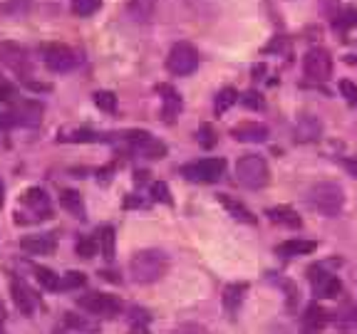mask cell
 I'll return each instance as SVG.
<instances>
[{"mask_svg": "<svg viewBox=\"0 0 357 334\" xmlns=\"http://www.w3.org/2000/svg\"><path fill=\"white\" fill-rule=\"evenodd\" d=\"M340 89L345 92L347 102H355V100H357V87H355L352 82H342V84H340Z\"/></svg>", "mask_w": 357, "mask_h": 334, "instance_id": "obj_37", "label": "cell"}, {"mask_svg": "<svg viewBox=\"0 0 357 334\" xmlns=\"http://www.w3.org/2000/svg\"><path fill=\"white\" fill-rule=\"evenodd\" d=\"M305 203L310 211L333 218L345 206V191H342L340 184H335V181H320V184L307 189Z\"/></svg>", "mask_w": 357, "mask_h": 334, "instance_id": "obj_2", "label": "cell"}, {"mask_svg": "<svg viewBox=\"0 0 357 334\" xmlns=\"http://www.w3.org/2000/svg\"><path fill=\"white\" fill-rule=\"evenodd\" d=\"M129 141H132L134 151H137L139 156H144V159H164V156H167V146L146 132L129 134Z\"/></svg>", "mask_w": 357, "mask_h": 334, "instance_id": "obj_10", "label": "cell"}, {"mask_svg": "<svg viewBox=\"0 0 357 334\" xmlns=\"http://www.w3.org/2000/svg\"><path fill=\"white\" fill-rule=\"evenodd\" d=\"M162 92L167 95L164 97V117H167V122H172L178 111H181V100H178V95L172 87H162Z\"/></svg>", "mask_w": 357, "mask_h": 334, "instance_id": "obj_22", "label": "cell"}, {"mask_svg": "<svg viewBox=\"0 0 357 334\" xmlns=\"http://www.w3.org/2000/svg\"><path fill=\"white\" fill-rule=\"evenodd\" d=\"M60 203H62V208H67L75 218H84V203H82V198H79L77 191H70V189L62 191Z\"/></svg>", "mask_w": 357, "mask_h": 334, "instance_id": "obj_19", "label": "cell"}, {"mask_svg": "<svg viewBox=\"0 0 357 334\" xmlns=\"http://www.w3.org/2000/svg\"><path fill=\"white\" fill-rule=\"evenodd\" d=\"M132 334H146L144 329H137V332H132Z\"/></svg>", "mask_w": 357, "mask_h": 334, "instance_id": "obj_39", "label": "cell"}, {"mask_svg": "<svg viewBox=\"0 0 357 334\" xmlns=\"http://www.w3.org/2000/svg\"><path fill=\"white\" fill-rule=\"evenodd\" d=\"M20 203L22 208H28L33 213L35 221L38 218H50V198H47V193L43 189H28L20 196Z\"/></svg>", "mask_w": 357, "mask_h": 334, "instance_id": "obj_11", "label": "cell"}, {"mask_svg": "<svg viewBox=\"0 0 357 334\" xmlns=\"http://www.w3.org/2000/svg\"><path fill=\"white\" fill-rule=\"evenodd\" d=\"M57 334H65V332H57Z\"/></svg>", "mask_w": 357, "mask_h": 334, "instance_id": "obj_41", "label": "cell"}, {"mask_svg": "<svg viewBox=\"0 0 357 334\" xmlns=\"http://www.w3.org/2000/svg\"><path fill=\"white\" fill-rule=\"evenodd\" d=\"M95 104L100 106L102 111H109V114H112V111L117 109V97L112 95V92H97Z\"/></svg>", "mask_w": 357, "mask_h": 334, "instance_id": "obj_30", "label": "cell"}, {"mask_svg": "<svg viewBox=\"0 0 357 334\" xmlns=\"http://www.w3.org/2000/svg\"><path fill=\"white\" fill-rule=\"evenodd\" d=\"M345 329H347V332L357 334V305H352L350 312L345 315Z\"/></svg>", "mask_w": 357, "mask_h": 334, "instance_id": "obj_34", "label": "cell"}, {"mask_svg": "<svg viewBox=\"0 0 357 334\" xmlns=\"http://www.w3.org/2000/svg\"><path fill=\"white\" fill-rule=\"evenodd\" d=\"M226 171V161L223 159H201V161H191L181 168V176L191 184H216L218 178Z\"/></svg>", "mask_w": 357, "mask_h": 334, "instance_id": "obj_4", "label": "cell"}, {"mask_svg": "<svg viewBox=\"0 0 357 334\" xmlns=\"http://www.w3.org/2000/svg\"><path fill=\"white\" fill-rule=\"evenodd\" d=\"M97 245H100V253L102 257H107V260H112L114 257V228H102L100 230V238H97Z\"/></svg>", "mask_w": 357, "mask_h": 334, "instance_id": "obj_23", "label": "cell"}, {"mask_svg": "<svg viewBox=\"0 0 357 334\" xmlns=\"http://www.w3.org/2000/svg\"><path fill=\"white\" fill-rule=\"evenodd\" d=\"M0 334H6V332H3V327H0Z\"/></svg>", "mask_w": 357, "mask_h": 334, "instance_id": "obj_40", "label": "cell"}, {"mask_svg": "<svg viewBox=\"0 0 357 334\" xmlns=\"http://www.w3.org/2000/svg\"><path fill=\"white\" fill-rule=\"evenodd\" d=\"M325 322H328V312L323 310L320 305H310L305 312V324L310 329H320L325 327Z\"/></svg>", "mask_w": 357, "mask_h": 334, "instance_id": "obj_25", "label": "cell"}, {"mask_svg": "<svg viewBox=\"0 0 357 334\" xmlns=\"http://www.w3.org/2000/svg\"><path fill=\"white\" fill-rule=\"evenodd\" d=\"M156 10V0H129V15L134 20H149Z\"/></svg>", "mask_w": 357, "mask_h": 334, "instance_id": "obj_20", "label": "cell"}, {"mask_svg": "<svg viewBox=\"0 0 357 334\" xmlns=\"http://www.w3.org/2000/svg\"><path fill=\"white\" fill-rule=\"evenodd\" d=\"M218 200L223 203V208L231 213V216L236 218V221H243V223H256V218H253V213L248 211V208L241 203V200L231 198L229 193H218Z\"/></svg>", "mask_w": 357, "mask_h": 334, "instance_id": "obj_18", "label": "cell"}, {"mask_svg": "<svg viewBox=\"0 0 357 334\" xmlns=\"http://www.w3.org/2000/svg\"><path fill=\"white\" fill-rule=\"evenodd\" d=\"M100 8H102V0H73V13L79 17L95 15Z\"/></svg>", "mask_w": 357, "mask_h": 334, "instance_id": "obj_27", "label": "cell"}, {"mask_svg": "<svg viewBox=\"0 0 357 334\" xmlns=\"http://www.w3.org/2000/svg\"><path fill=\"white\" fill-rule=\"evenodd\" d=\"M10 292H13V300H15L17 310L22 312V315H33V297H30V289L25 287V283L17 278L10 280Z\"/></svg>", "mask_w": 357, "mask_h": 334, "instance_id": "obj_16", "label": "cell"}, {"mask_svg": "<svg viewBox=\"0 0 357 334\" xmlns=\"http://www.w3.org/2000/svg\"><path fill=\"white\" fill-rule=\"evenodd\" d=\"M3 200H6V186H3V181H0V206H3Z\"/></svg>", "mask_w": 357, "mask_h": 334, "instance_id": "obj_38", "label": "cell"}, {"mask_svg": "<svg viewBox=\"0 0 357 334\" xmlns=\"http://www.w3.org/2000/svg\"><path fill=\"white\" fill-rule=\"evenodd\" d=\"M241 102H243L245 106H251V109H263V100L258 95H253V92H248V95L241 97Z\"/></svg>", "mask_w": 357, "mask_h": 334, "instance_id": "obj_35", "label": "cell"}, {"mask_svg": "<svg viewBox=\"0 0 357 334\" xmlns=\"http://www.w3.org/2000/svg\"><path fill=\"white\" fill-rule=\"evenodd\" d=\"M167 67H169V72L176 74V77H186V74L196 72V67H199V52H196L194 45L176 42L167 57Z\"/></svg>", "mask_w": 357, "mask_h": 334, "instance_id": "obj_5", "label": "cell"}, {"mask_svg": "<svg viewBox=\"0 0 357 334\" xmlns=\"http://www.w3.org/2000/svg\"><path fill=\"white\" fill-rule=\"evenodd\" d=\"M310 273V283H312V289H315V295L323 297V300H330V297H337L342 289V283L335 275L325 273L320 267H310L307 270Z\"/></svg>", "mask_w": 357, "mask_h": 334, "instance_id": "obj_9", "label": "cell"}, {"mask_svg": "<svg viewBox=\"0 0 357 334\" xmlns=\"http://www.w3.org/2000/svg\"><path fill=\"white\" fill-rule=\"evenodd\" d=\"M172 334H208V329L201 327V324H196V322H186V324H178Z\"/></svg>", "mask_w": 357, "mask_h": 334, "instance_id": "obj_32", "label": "cell"}, {"mask_svg": "<svg viewBox=\"0 0 357 334\" xmlns=\"http://www.w3.org/2000/svg\"><path fill=\"white\" fill-rule=\"evenodd\" d=\"M268 216H271V221L285 223V225H290V228H298V225H301V218L290 211V208H283V206H280V208H271V211H268Z\"/></svg>", "mask_w": 357, "mask_h": 334, "instance_id": "obj_24", "label": "cell"}, {"mask_svg": "<svg viewBox=\"0 0 357 334\" xmlns=\"http://www.w3.org/2000/svg\"><path fill=\"white\" fill-rule=\"evenodd\" d=\"M43 62L50 72L62 74V72L75 70V67L79 65V57H77V52H73L70 47H65V45H47L43 52Z\"/></svg>", "mask_w": 357, "mask_h": 334, "instance_id": "obj_6", "label": "cell"}, {"mask_svg": "<svg viewBox=\"0 0 357 334\" xmlns=\"http://www.w3.org/2000/svg\"><path fill=\"white\" fill-rule=\"evenodd\" d=\"M231 134H234V139L245 141V144H261L268 139V127L258 122H243L231 129Z\"/></svg>", "mask_w": 357, "mask_h": 334, "instance_id": "obj_12", "label": "cell"}, {"mask_svg": "<svg viewBox=\"0 0 357 334\" xmlns=\"http://www.w3.org/2000/svg\"><path fill=\"white\" fill-rule=\"evenodd\" d=\"M20 248L30 255H52L55 253V240L50 235H25L20 240Z\"/></svg>", "mask_w": 357, "mask_h": 334, "instance_id": "obj_13", "label": "cell"}, {"mask_svg": "<svg viewBox=\"0 0 357 334\" xmlns=\"http://www.w3.org/2000/svg\"><path fill=\"white\" fill-rule=\"evenodd\" d=\"M13 55H8V52L0 50V57H3V62H6L8 67H10L13 72L17 74H28L30 70V60H28V52L22 50V47H15V45H10Z\"/></svg>", "mask_w": 357, "mask_h": 334, "instance_id": "obj_17", "label": "cell"}, {"mask_svg": "<svg viewBox=\"0 0 357 334\" xmlns=\"http://www.w3.org/2000/svg\"><path fill=\"white\" fill-rule=\"evenodd\" d=\"M77 302L89 315H100V317H114L122 310V302L109 292H89V295L79 297Z\"/></svg>", "mask_w": 357, "mask_h": 334, "instance_id": "obj_8", "label": "cell"}, {"mask_svg": "<svg viewBox=\"0 0 357 334\" xmlns=\"http://www.w3.org/2000/svg\"><path fill=\"white\" fill-rule=\"evenodd\" d=\"M87 285V278H84V273H67L60 278V289H79Z\"/></svg>", "mask_w": 357, "mask_h": 334, "instance_id": "obj_29", "label": "cell"}, {"mask_svg": "<svg viewBox=\"0 0 357 334\" xmlns=\"http://www.w3.org/2000/svg\"><path fill=\"white\" fill-rule=\"evenodd\" d=\"M315 248H318V243H312V240H285V243H280L275 248V255L301 257V255H310Z\"/></svg>", "mask_w": 357, "mask_h": 334, "instance_id": "obj_15", "label": "cell"}, {"mask_svg": "<svg viewBox=\"0 0 357 334\" xmlns=\"http://www.w3.org/2000/svg\"><path fill=\"white\" fill-rule=\"evenodd\" d=\"M320 134H323V122H320L318 117L305 114V117L298 119V124H296L298 141H315V139H320Z\"/></svg>", "mask_w": 357, "mask_h": 334, "instance_id": "obj_14", "label": "cell"}, {"mask_svg": "<svg viewBox=\"0 0 357 334\" xmlns=\"http://www.w3.org/2000/svg\"><path fill=\"white\" fill-rule=\"evenodd\" d=\"M303 70L312 82H325L333 74V57L323 50V47H312L303 57Z\"/></svg>", "mask_w": 357, "mask_h": 334, "instance_id": "obj_7", "label": "cell"}, {"mask_svg": "<svg viewBox=\"0 0 357 334\" xmlns=\"http://www.w3.org/2000/svg\"><path fill=\"white\" fill-rule=\"evenodd\" d=\"M236 178H238V184L248 191H261L268 186L271 181V171H268V164L266 159L256 154H248L243 159H238L236 164Z\"/></svg>", "mask_w": 357, "mask_h": 334, "instance_id": "obj_3", "label": "cell"}, {"mask_svg": "<svg viewBox=\"0 0 357 334\" xmlns=\"http://www.w3.org/2000/svg\"><path fill=\"white\" fill-rule=\"evenodd\" d=\"M169 270V257L167 253L146 248V250L134 253L129 260V275L137 285H151L156 280H162Z\"/></svg>", "mask_w": 357, "mask_h": 334, "instance_id": "obj_1", "label": "cell"}, {"mask_svg": "<svg viewBox=\"0 0 357 334\" xmlns=\"http://www.w3.org/2000/svg\"><path fill=\"white\" fill-rule=\"evenodd\" d=\"M243 292H245V285H231V287H226V292H223V307H226V312L229 315H234L236 310H238L241 300H243Z\"/></svg>", "mask_w": 357, "mask_h": 334, "instance_id": "obj_21", "label": "cell"}, {"mask_svg": "<svg viewBox=\"0 0 357 334\" xmlns=\"http://www.w3.org/2000/svg\"><path fill=\"white\" fill-rule=\"evenodd\" d=\"M97 240L95 238H79L77 245H75V250H77L79 257H84V260H92V257L97 255Z\"/></svg>", "mask_w": 357, "mask_h": 334, "instance_id": "obj_28", "label": "cell"}, {"mask_svg": "<svg viewBox=\"0 0 357 334\" xmlns=\"http://www.w3.org/2000/svg\"><path fill=\"white\" fill-rule=\"evenodd\" d=\"M35 278L45 289H60V275H55L50 267H35Z\"/></svg>", "mask_w": 357, "mask_h": 334, "instance_id": "obj_26", "label": "cell"}, {"mask_svg": "<svg viewBox=\"0 0 357 334\" xmlns=\"http://www.w3.org/2000/svg\"><path fill=\"white\" fill-rule=\"evenodd\" d=\"M238 102V95H236V89H223L221 95H218L216 100V111L221 114V111H226L231 104H236Z\"/></svg>", "mask_w": 357, "mask_h": 334, "instance_id": "obj_31", "label": "cell"}, {"mask_svg": "<svg viewBox=\"0 0 357 334\" xmlns=\"http://www.w3.org/2000/svg\"><path fill=\"white\" fill-rule=\"evenodd\" d=\"M154 196H156V198H162L164 203H172V198H169L167 184H154Z\"/></svg>", "mask_w": 357, "mask_h": 334, "instance_id": "obj_36", "label": "cell"}, {"mask_svg": "<svg viewBox=\"0 0 357 334\" xmlns=\"http://www.w3.org/2000/svg\"><path fill=\"white\" fill-rule=\"evenodd\" d=\"M65 324L67 327H75V329H84L87 327V319L77 317V315H73V312H65Z\"/></svg>", "mask_w": 357, "mask_h": 334, "instance_id": "obj_33", "label": "cell"}]
</instances>
